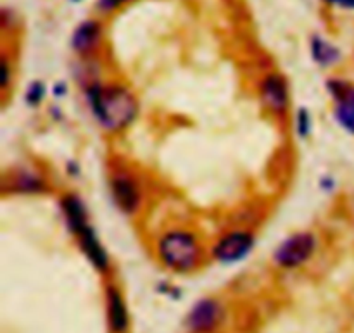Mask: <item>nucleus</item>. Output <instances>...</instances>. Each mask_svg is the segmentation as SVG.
Listing matches in <instances>:
<instances>
[{"label":"nucleus","instance_id":"1a4fd4ad","mask_svg":"<svg viewBox=\"0 0 354 333\" xmlns=\"http://www.w3.org/2000/svg\"><path fill=\"white\" fill-rule=\"evenodd\" d=\"M64 213H66V216H68L69 227H71V230L75 231V234H80L83 228L88 227L85 209H83L82 202H80L76 197H66Z\"/></svg>","mask_w":354,"mask_h":333},{"label":"nucleus","instance_id":"7ed1b4c3","mask_svg":"<svg viewBox=\"0 0 354 333\" xmlns=\"http://www.w3.org/2000/svg\"><path fill=\"white\" fill-rule=\"evenodd\" d=\"M315 249V237L310 234H299L283 242L275 254V261L286 268H294L306 261Z\"/></svg>","mask_w":354,"mask_h":333},{"label":"nucleus","instance_id":"f257e3e1","mask_svg":"<svg viewBox=\"0 0 354 333\" xmlns=\"http://www.w3.org/2000/svg\"><path fill=\"white\" fill-rule=\"evenodd\" d=\"M90 106L97 120L107 130H121L137 114V102L131 93L121 86L93 90L90 93Z\"/></svg>","mask_w":354,"mask_h":333},{"label":"nucleus","instance_id":"39448f33","mask_svg":"<svg viewBox=\"0 0 354 333\" xmlns=\"http://www.w3.org/2000/svg\"><path fill=\"white\" fill-rule=\"evenodd\" d=\"M220 320V307L213 301H203L192 310L189 316V325L192 330L206 332L211 330Z\"/></svg>","mask_w":354,"mask_h":333},{"label":"nucleus","instance_id":"f03ea898","mask_svg":"<svg viewBox=\"0 0 354 333\" xmlns=\"http://www.w3.org/2000/svg\"><path fill=\"white\" fill-rule=\"evenodd\" d=\"M159 254L169 268L190 269L199 258V247L192 235L185 231H173L161 240Z\"/></svg>","mask_w":354,"mask_h":333},{"label":"nucleus","instance_id":"423d86ee","mask_svg":"<svg viewBox=\"0 0 354 333\" xmlns=\"http://www.w3.org/2000/svg\"><path fill=\"white\" fill-rule=\"evenodd\" d=\"M263 99L273 111L286 109L287 102H289V95H287V86L283 79L275 75L268 76L263 83Z\"/></svg>","mask_w":354,"mask_h":333},{"label":"nucleus","instance_id":"6e6552de","mask_svg":"<svg viewBox=\"0 0 354 333\" xmlns=\"http://www.w3.org/2000/svg\"><path fill=\"white\" fill-rule=\"evenodd\" d=\"M337 117L342 123V126L348 128L354 133V90L342 88L341 93H337Z\"/></svg>","mask_w":354,"mask_h":333},{"label":"nucleus","instance_id":"20e7f679","mask_svg":"<svg viewBox=\"0 0 354 333\" xmlns=\"http://www.w3.org/2000/svg\"><path fill=\"white\" fill-rule=\"evenodd\" d=\"M252 249V237L248 234H230L225 237L214 249V258L220 259L221 263H234L239 259L245 258L248 252Z\"/></svg>","mask_w":354,"mask_h":333},{"label":"nucleus","instance_id":"9b49d317","mask_svg":"<svg viewBox=\"0 0 354 333\" xmlns=\"http://www.w3.org/2000/svg\"><path fill=\"white\" fill-rule=\"evenodd\" d=\"M109 314L114 330L123 332L127 328V311H124V304L120 294L114 290H109Z\"/></svg>","mask_w":354,"mask_h":333},{"label":"nucleus","instance_id":"9d476101","mask_svg":"<svg viewBox=\"0 0 354 333\" xmlns=\"http://www.w3.org/2000/svg\"><path fill=\"white\" fill-rule=\"evenodd\" d=\"M97 38H99V26L95 23H85L78 28V31L75 33L73 38V44L75 48L80 52H86L90 48H93Z\"/></svg>","mask_w":354,"mask_h":333},{"label":"nucleus","instance_id":"f8f14e48","mask_svg":"<svg viewBox=\"0 0 354 333\" xmlns=\"http://www.w3.org/2000/svg\"><path fill=\"white\" fill-rule=\"evenodd\" d=\"M313 54L315 59L318 62H322V64H332V62H335L339 59L337 48L325 44L324 40H318V38L313 41Z\"/></svg>","mask_w":354,"mask_h":333},{"label":"nucleus","instance_id":"0eeeda50","mask_svg":"<svg viewBox=\"0 0 354 333\" xmlns=\"http://www.w3.org/2000/svg\"><path fill=\"white\" fill-rule=\"evenodd\" d=\"M113 192L121 209L133 213L135 207L138 206V192L135 189V183L128 176H116L113 180Z\"/></svg>","mask_w":354,"mask_h":333},{"label":"nucleus","instance_id":"ddd939ff","mask_svg":"<svg viewBox=\"0 0 354 333\" xmlns=\"http://www.w3.org/2000/svg\"><path fill=\"white\" fill-rule=\"evenodd\" d=\"M123 2L124 0H100V7L106 10H109V9H114V7H118L120 3H123Z\"/></svg>","mask_w":354,"mask_h":333},{"label":"nucleus","instance_id":"4468645a","mask_svg":"<svg viewBox=\"0 0 354 333\" xmlns=\"http://www.w3.org/2000/svg\"><path fill=\"white\" fill-rule=\"evenodd\" d=\"M328 2L339 3L342 7H349V9H354V0H328Z\"/></svg>","mask_w":354,"mask_h":333}]
</instances>
